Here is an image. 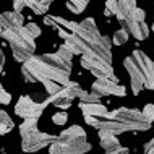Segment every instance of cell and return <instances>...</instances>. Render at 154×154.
<instances>
[{
  "mask_svg": "<svg viewBox=\"0 0 154 154\" xmlns=\"http://www.w3.org/2000/svg\"><path fill=\"white\" fill-rule=\"evenodd\" d=\"M44 24L59 32L63 39L62 45L73 55H88L112 63V37L102 36L93 18L75 23L62 16L49 15L44 16Z\"/></svg>",
  "mask_w": 154,
  "mask_h": 154,
  "instance_id": "1",
  "label": "cell"
},
{
  "mask_svg": "<svg viewBox=\"0 0 154 154\" xmlns=\"http://www.w3.org/2000/svg\"><path fill=\"white\" fill-rule=\"evenodd\" d=\"M21 76L26 83H49L55 81L68 85L72 76V63L62 59L59 54L34 55L28 62L21 63Z\"/></svg>",
  "mask_w": 154,
  "mask_h": 154,
  "instance_id": "2",
  "label": "cell"
},
{
  "mask_svg": "<svg viewBox=\"0 0 154 154\" xmlns=\"http://www.w3.org/2000/svg\"><path fill=\"white\" fill-rule=\"evenodd\" d=\"M123 66L130 76V86L135 96L143 89L154 91V62L143 51H133L123 60Z\"/></svg>",
  "mask_w": 154,
  "mask_h": 154,
  "instance_id": "3",
  "label": "cell"
},
{
  "mask_svg": "<svg viewBox=\"0 0 154 154\" xmlns=\"http://www.w3.org/2000/svg\"><path fill=\"white\" fill-rule=\"evenodd\" d=\"M88 151H91V144L80 125H72L62 130L57 140L49 146V154H85Z\"/></svg>",
  "mask_w": 154,
  "mask_h": 154,
  "instance_id": "4",
  "label": "cell"
},
{
  "mask_svg": "<svg viewBox=\"0 0 154 154\" xmlns=\"http://www.w3.org/2000/svg\"><path fill=\"white\" fill-rule=\"evenodd\" d=\"M2 37L10 44L13 59L20 63H24L36 55V37L28 31L26 26L23 28H8L0 29Z\"/></svg>",
  "mask_w": 154,
  "mask_h": 154,
  "instance_id": "5",
  "label": "cell"
},
{
  "mask_svg": "<svg viewBox=\"0 0 154 154\" xmlns=\"http://www.w3.org/2000/svg\"><path fill=\"white\" fill-rule=\"evenodd\" d=\"M39 119H26L20 125V136H21V149L24 152H37L45 146H51L57 140V135L42 133L37 128Z\"/></svg>",
  "mask_w": 154,
  "mask_h": 154,
  "instance_id": "6",
  "label": "cell"
},
{
  "mask_svg": "<svg viewBox=\"0 0 154 154\" xmlns=\"http://www.w3.org/2000/svg\"><path fill=\"white\" fill-rule=\"evenodd\" d=\"M107 120H115V122L123 123L125 127H128L130 131H146L152 125L144 117L143 112L136 109H130V107H119V109L110 110Z\"/></svg>",
  "mask_w": 154,
  "mask_h": 154,
  "instance_id": "7",
  "label": "cell"
},
{
  "mask_svg": "<svg viewBox=\"0 0 154 154\" xmlns=\"http://www.w3.org/2000/svg\"><path fill=\"white\" fill-rule=\"evenodd\" d=\"M49 97L41 99V96H21L15 106V114L23 120L26 119H39L42 115L44 109L49 106Z\"/></svg>",
  "mask_w": 154,
  "mask_h": 154,
  "instance_id": "8",
  "label": "cell"
},
{
  "mask_svg": "<svg viewBox=\"0 0 154 154\" xmlns=\"http://www.w3.org/2000/svg\"><path fill=\"white\" fill-rule=\"evenodd\" d=\"M80 63H81L83 68H86L88 72H91L94 76H97V78L117 80L115 72H114V65L109 63V62H104V60H101V59H94V57L83 55Z\"/></svg>",
  "mask_w": 154,
  "mask_h": 154,
  "instance_id": "9",
  "label": "cell"
},
{
  "mask_svg": "<svg viewBox=\"0 0 154 154\" xmlns=\"http://www.w3.org/2000/svg\"><path fill=\"white\" fill-rule=\"evenodd\" d=\"M91 93L104 97V96H119L122 97L127 93V88L119 83V80H109V78H97L91 85Z\"/></svg>",
  "mask_w": 154,
  "mask_h": 154,
  "instance_id": "10",
  "label": "cell"
},
{
  "mask_svg": "<svg viewBox=\"0 0 154 154\" xmlns=\"http://www.w3.org/2000/svg\"><path fill=\"white\" fill-rule=\"evenodd\" d=\"M122 28L128 32L130 36H133L136 41H144L149 36V26L144 21H140V20H135L133 16H128L127 20L120 21Z\"/></svg>",
  "mask_w": 154,
  "mask_h": 154,
  "instance_id": "11",
  "label": "cell"
},
{
  "mask_svg": "<svg viewBox=\"0 0 154 154\" xmlns=\"http://www.w3.org/2000/svg\"><path fill=\"white\" fill-rule=\"evenodd\" d=\"M80 110L83 112V117H94V119H109V112L107 107L104 104L97 102V104H86V102H80L78 104Z\"/></svg>",
  "mask_w": 154,
  "mask_h": 154,
  "instance_id": "12",
  "label": "cell"
},
{
  "mask_svg": "<svg viewBox=\"0 0 154 154\" xmlns=\"http://www.w3.org/2000/svg\"><path fill=\"white\" fill-rule=\"evenodd\" d=\"M97 136H99V144H101V148L107 154H114L120 146H122L120 141H119V138H117V135H114V133L97 131Z\"/></svg>",
  "mask_w": 154,
  "mask_h": 154,
  "instance_id": "13",
  "label": "cell"
},
{
  "mask_svg": "<svg viewBox=\"0 0 154 154\" xmlns=\"http://www.w3.org/2000/svg\"><path fill=\"white\" fill-rule=\"evenodd\" d=\"M24 18L18 11H3L0 16V29H8V28H23Z\"/></svg>",
  "mask_w": 154,
  "mask_h": 154,
  "instance_id": "14",
  "label": "cell"
},
{
  "mask_svg": "<svg viewBox=\"0 0 154 154\" xmlns=\"http://www.w3.org/2000/svg\"><path fill=\"white\" fill-rule=\"evenodd\" d=\"M117 2H119V13H117L115 18H117L119 21L127 20L128 16L138 8L136 7V0H117Z\"/></svg>",
  "mask_w": 154,
  "mask_h": 154,
  "instance_id": "15",
  "label": "cell"
},
{
  "mask_svg": "<svg viewBox=\"0 0 154 154\" xmlns=\"http://www.w3.org/2000/svg\"><path fill=\"white\" fill-rule=\"evenodd\" d=\"M28 8H31L32 13L36 15H44L49 11V7L52 5V0H24Z\"/></svg>",
  "mask_w": 154,
  "mask_h": 154,
  "instance_id": "16",
  "label": "cell"
},
{
  "mask_svg": "<svg viewBox=\"0 0 154 154\" xmlns=\"http://www.w3.org/2000/svg\"><path fill=\"white\" fill-rule=\"evenodd\" d=\"M49 102L52 104V106H55L57 109H62V110H66L68 107H72V99L65 97V96L62 94H54V96H49Z\"/></svg>",
  "mask_w": 154,
  "mask_h": 154,
  "instance_id": "17",
  "label": "cell"
},
{
  "mask_svg": "<svg viewBox=\"0 0 154 154\" xmlns=\"http://www.w3.org/2000/svg\"><path fill=\"white\" fill-rule=\"evenodd\" d=\"M89 0H66V8H68L72 13L80 15L85 11V8L88 7Z\"/></svg>",
  "mask_w": 154,
  "mask_h": 154,
  "instance_id": "18",
  "label": "cell"
},
{
  "mask_svg": "<svg viewBox=\"0 0 154 154\" xmlns=\"http://www.w3.org/2000/svg\"><path fill=\"white\" fill-rule=\"evenodd\" d=\"M13 127H15V123H13V120L10 119V115H8L5 110H2L0 112V133H2V135H7L8 131L13 130Z\"/></svg>",
  "mask_w": 154,
  "mask_h": 154,
  "instance_id": "19",
  "label": "cell"
},
{
  "mask_svg": "<svg viewBox=\"0 0 154 154\" xmlns=\"http://www.w3.org/2000/svg\"><path fill=\"white\" fill-rule=\"evenodd\" d=\"M128 39H130V34H128L123 28H120V29H117L114 32V36H112V44L114 45H123V44H127Z\"/></svg>",
  "mask_w": 154,
  "mask_h": 154,
  "instance_id": "20",
  "label": "cell"
},
{
  "mask_svg": "<svg viewBox=\"0 0 154 154\" xmlns=\"http://www.w3.org/2000/svg\"><path fill=\"white\" fill-rule=\"evenodd\" d=\"M78 99H80V102H86V104H97V102H101V97L96 96V94H93L91 91H83Z\"/></svg>",
  "mask_w": 154,
  "mask_h": 154,
  "instance_id": "21",
  "label": "cell"
},
{
  "mask_svg": "<svg viewBox=\"0 0 154 154\" xmlns=\"http://www.w3.org/2000/svg\"><path fill=\"white\" fill-rule=\"evenodd\" d=\"M106 16H117L119 13V2L117 0H107L106 2Z\"/></svg>",
  "mask_w": 154,
  "mask_h": 154,
  "instance_id": "22",
  "label": "cell"
},
{
  "mask_svg": "<svg viewBox=\"0 0 154 154\" xmlns=\"http://www.w3.org/2000/svg\"><path fill=\"white\" fill-rule=\"evenodd\" d=\"M66 120H68V115H66V112H65V110L57 112V114H54V115H52V122L55 123V125H60V127L66 123Z\"/></svg>",
  "mask_w": 154,
  "mask_h": 154,
  "instance_id": "23",
  "label": "cell"
},
{
  "mask_svg": "<svg viewBox=\"0 0 154 154\" xmlns=\"http://www.w3.org/2000/svg\"><path fill=\"white\" fill-rule=\"evenodd\" d=\"M144 114V117H146L149 122H154V104H146V106L143 107V110H141Z\"/></svg>",
  "mask_w": 154,
  "mask_h": 154,
  "instance_id": "24",
  "label": "cell"
},
{
  "mask_svg": "<svg viewBox=\"0 0 154 154\" xmlns=\"http://www.w3.org/2000/svg\"><path fill=\"white\" fill-rule=\"evenodd\" d=\"M10 101H11V94H8V91L3 86H0V102L3 106H7V104H10Z\"/></svg>",
  "mask_w": 154,
  "mask_h": 154,
  "instance_id": "25",
  "label": "cell"
},
{
  "mask_svg": "<svg viewBox=\"0 0 154 154\" xmlns=\"http://www.w3.org/2000/svg\"><path fill=\"white\" fill-rule=\"evenodd\" d=\"M24 26L28 28V31H29V32H31V34L34 36V37H37V36H41V28L37 26L36 23H28V24H24Z\"/></svg>",
  "mask_w": 154,
  "mask_h": 154,
  "instance_id": "26",
  "label": "cell"
},
{
  "mask_svg": "<svg viewBox=\"0 0 154 154\" xmlns=\"http://www.w3.org/2000/svg\"><path fill=\"white\" fill-rule=\"evenodd\" d=\"M24 7H26L24 0H13V11H18V13H21Z\"/></svg>",
  "mask_w": 154,
  "mask_h": 154,
  "instance_id": "27",
  "label": "cell"
},
{
  "mask_svg": "<svg viewBox=\"0 0 154 154\" xmlns=\"http://www.w3.org/2000/svg\"><path fill=\"white\" fill-rule=\"evenodd\" d=\"M143 151H144V154H154V138H151L146 144H144Z\"/></svg>",
  "mask_w": 154,
  "mask_h": 154,
  "instance_id": "28",
  "label": "cell"
},
{
  "mask_svg": "<svg viewBox=\"0 0 154 154\" xmlns=\"http://www.w3.org/2000/svg\"><path fill=\"white\" fill-rule=\"evenodd\" d=\"M114 154H130V151H128V148H125V146H120L117 151H115Z\"/></svg>",
  "mask_w": 154,
  "mask_h": 154,
  "instance_id": "29",
  "label": "cell"
},
{
  "mask_svg": "<svg viewBox=\"0 0 154 154\" xmlns=\"http://www.w3.org/2000/svg\"><path fill=\"white\" fill-rule=\"evenodd\" d=\"M3 65H5V55H3V52H0V66H2V70H3Z\"/></svg>",
  "mask_w": 154,
  "mask_h": 154,
  "instance_id": "30",
  "label": "cell"
},
{
  "mask_svg": "<svg viewBox=\"0 0 154 154\" xmlns=\"http://www.w3.org/2000/svg\"><path fill=\"white\" fill-rule=\"evenodd\" d=\"M152 32H154V18H152Z\"/></svg>",
  "mask_w": 154,
  "mask_h": 154,
  "instance_id": "31",
  "label": "cell"
},
{
  "mask_svg": "<svg viewBox=\"0 0 154 154\" xmlns=\"http://www.w3.org/2000/svg\"><path fill=\"white\" fill-rule=\"evenodd\" d=\"M2 154H7V152H5V151H2Z\"/></svg>",
  "mask_w": 154,
  "mask_h": 154,
  "instance_id": "32",
  "label": "cell"
},
{
  "mask_svg": "<svg viewBox=\"0 0 154 154\" xmlns=\"http://www.w3.org/2000/svg\"><path fill=\"white\" fill-rule=\"evenodd\" d=\"M11 2H13V0H11Z\"/></svg>",
  "mask_w": 154,
  "mask_h": 154,
  "instance_id": "33",
  "label": "cell"
}]
</instances>
